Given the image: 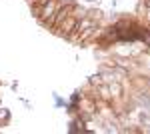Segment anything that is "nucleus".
<instances>
[{
	"mask_svg": "<svg viewBox=\"0 0 150 134\" xmlns=\"http://www.w3.org/2000/svg\"><path fill=\"white\" fill-rule=\"evenodd\" d=\"M30 2H32V4H34L36 8H40V6H42V4H46L48 0H30Z\"/></svg>",
	"mask_w": 150,
	"mask_h": 134,
	"instance_id": "obj_2",
	"label": "nucleus"
},
{
	"mask_svg": "<svg viewBox=\"0 0 150 134\" xmlns=\"http://www.w3.org/2000/svg\"><path fill=\"white\" fill-rule=\"evenodd\" d=\"M76 24H78V18L72 16V14H68V16L58 24L56 28H58V32H60V34H72L74 30H76Z\"/></svg>",
	"mask_w": 150,
	"mask_h": 134,
	"instance_id": "obj_1",
	"label": "nucleus"
}]
</instances>
